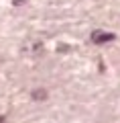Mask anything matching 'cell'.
Instances as JSON below:
<instances>
[{
    "instance_id": "obj_1",
    "label": "cell",
    "mask_w": 120,
    "mask_h": 123,
    "mask_svg": "<svg viewBox=\"0 0 120 123\" xmlns=\"http://www.w3.org/2000/svg\"><path fill=\"white\" fill-rule=\"evenodd\" d=\"M92 39H94V43H108V41L114 39V35H112V33H102V31H96L94 35H92Z\"/></svg>"
},
{
    "instance_id": "obj_2",
    "label": "cell",
    "mask_w": 120,
    "mask_h": 123,
    "mask_svg": "<svg viewBox=\"0 0 120 123\" xmlns=\"http://www.w3.org/2000/svg\"><path fill=\"white\" fill-rule=\"evenodd\" d=\"M45 97H47V92H45V90H35L33 92V98H37V101H41V98H45Z\"/></svg>"
},
{
    "instance_id": "obj_3",
    "label": "cell",
    "mask_w": 120,
    "mask_h": 123,
    "mask_svg": "<svg viewBox=\"0 0 120 123\" xmlns=\"http://www.w3.org/2000/svg\"><path fill=\"white\" fill-rule=\"evenodd\" d=\"M0 123H4V117H0Z\"/></svg>"
}]
</instances>
